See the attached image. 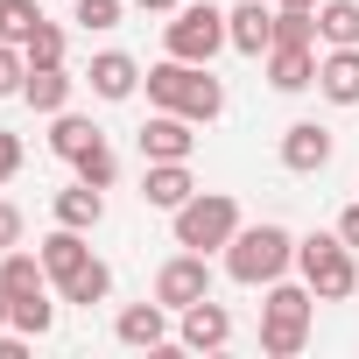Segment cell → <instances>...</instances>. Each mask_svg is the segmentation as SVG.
<instances>
[{"label": "cell", "instance_id": "cell-1", "mask_svg": "<svg viewBox=\"0 0 359 359\" xmlns=\"http://www.w3.org/2000/svg\"><path fill=\"white\" fill-rule=\"evenodd\" d=\"M141 85H148V106L184 113V120H198V127L226 113V85L212 78V64H184V57H169V64H155Z\"/></svg>", "mask_w": 359, "mask_h": 359}, {"label": "cell", "instance_id": "cell-2", "mask_svg": "<svg viewBox=\"0 0 359 359\" xmlns=\"http://www.w3.org/2000/svg\"><path fill=\"white\" fill-rule=\"evenodd\" d=\"M289 268H296V240H289L282 226H240V233L226 240V275L247 282V289H268V282H282Z\"/></svg>", "mask_w": 359, "mask_h": 359}, {"label": "cell", "instance_id": "cell-3", "mask_svg": "<svg viewBox=\"0 0 359 359\" xmlns=\"http://www.w3.org/2000/svg\"><path fill=\"white\" fill-rule=\"evenodd\" d=\"M310 303H317V289L303 282H268V303H261V352L268 359H296L303 352V338H310Z\"/></svg>", "mask_w": 359, "mask_h": 359}, {"label": "cell", "instance_id": "cell-4", "mask_svg": "<svg viewBox=\"0 0 359 359\" xmlns=\"http://www.w3.org/2000/svg\"><path fill=\"white\" fill-rule=\"evenodd\" d=\"M296 268H303V282L317 289V303H345V296H359V261H352V247H345L338 233H310V240H296Z\"/></svg>", "mask_w": 359, "mask_h": 359}, {"label": "cell", "instance_id": "cell-5", "mask_svg": "<svg viewBox=\"0 0 359 359\" xmlns=\"http://www.w3.org/2000/svg\"><path fill=\"white\" fill-rule=\"evenodd\" d=\"M169 219H176V247H191V254H219L240 233V205L226 191H191Z\"/></svg>", "mask_w": 359, "mask_h": 359}, {"label": "cell", "instance_id": "cell-6", "mask_svg": "<svg viewBox=\"0 0 359 359\" xmlns=\"http://www.w3.org/2000/svg\"><path fill=\"white\" fill-rule=\"evenodd\" d=\"M162 43H169V57H184V64H212L233 36H226V15L212 8V0H184L176 22L162 29Z\"/></svg>", "mask_w": 359, "mask_h": 359}, {"label": "cell", "instance_id": "cell-7", "mask_svg": "<svg viewBox=\"0 0 359 359\" xmlns=\"http://www.w3.org/2000/svg\"><path fill=\"white\" fill-rule=\"evenodd\" d=\"M212 296V261L205 254H176V261H162V275H155V303H169V310H191V303H205Z\"/></svg>", "mask_w": 359, "mask_h": 359}, {"label": "cell", "instance_id": "cell-8", "mask_svg": "<svg viewBox=\"0 0 359 359\" xmlns=\"http://www.w3.org/2000/svg\"><path fill=\"white\" fill-rule=\"evenodd\" d=\"M198 120H184V113H162L155 106V120L141 127V162H191V148H198V134H191Z\"/></svg>", "mask_w": 359, "mask_h": 359}, {"label": "cell", "instance_id": "cell-9", "mask_svg": "<svg viewBox=\"0 0 359 359\" xmlns=\"http://www.w3.org/2000/svg\"><path fill=\"white\" fill-rule=\"evenodd\" d=\"M331 127H317V120H296L289 134H282V169H296V176H317L324 162H331Z\"/></svg>", "mask_w": 359, "mask_h": 359}, {"label": "cell", "instance_id": "cell-10", "mask_svg": "<svg viewBox=\"0 0 359 359\" xmlns=\"http://www.w3.org/2000/svg\"><path fill=\"white\" fill-rule=\"evenodd\" d=\"M176 338H184L191 352H219V345H233V310L205 296V303L184 310V331H176Z\"/></svg>", "mask_w": 359, "mask_h": 359}, {"label": "cell", "instance_id": "cell-11", "mask_svg": "<svg viewBox=\"0 0 359 359\" xmlns=\"http://www.w3.org/2000/svg\"><path fill=\"white\" fill-rule=\"evenodd\" d=\"M113 338H120V345L162 352V345H169V303H127V310L113 317Z\"/></svg>", "mask_w": 359, "mask_h": 359}, {"label": "cell", "instance_id": "cell-12", "mask_svg": "<svg viewBox=\"0 0 359 359\" xmlns=\"http://www.w3.org/2000/svg\"><path fill=\"white\" fill-rule=\"evenodd\" d=\"M226 36H233L240 57H268L275 50V15L261 8V0H240V8L226 15Z\"/></svg>", "mask_w": 359, "mask_h": 359}, {"label": "cell", "instance_id": "cell-13", "mask_svg": "<svg viewBox=\"0 0 359 359\" xmlns=\"http://www.w3.org/2000/svg\"><path fill=\"white\" fill-rule=\"evenodd\" d=\"M268 85L275 92H310L317 85V50L310 43H275L268 50Z\"/></svg>", "mask_w": 359, "mask_h": 359}, {"label": "cell", "instance_id": "cell-14", "mask_svg": "<svg viewBox=\"0 0 359 359\" xmlns=\"http://www.w3.org/2000/svg\"><path fill=\"white\" fill-rule=\"evenodd\" d=\"M198 184H191V162H148V176H141V205H155V212H176Z\"/></svg>", "mask_w": 359, "mask_h": 359}, {"label": "cell", "instance_id": "cell-15", "mask_svg": "<svg viewBox=\"0 0 359 359\" xmlns=\"http://www.w3.org/2000/svg\"><path fill=\"white\" fill-rule=\"evenodd\" d=\"M85 78H92V92H99V99H134V92H141V64H134L127 50H99Z\"/></svg>", "mask_w": 359, "mask_h": 359}, {"label": "cell", "instance_id": "cell-16", "mask_svg": "<svg viewBox=\"0 0 359 359\" xmlns=\"http://www.w3.org/2000/svg\"><path fill=\"white\" fill-rule=\"evenodd\" d=\"M317 92H324L331 106H359V50L317 57Z\"/></svg>", "mask_w": 359, "mask_h": 359}, {"label": "cell", "instance_id": "cell-17", "mask_svg": "<svg viewBox=\"0 0 359 359\" xmlns=\"http://www.w3.org/2000/svg\"><path fill=\"white\" fill-rule=\"evenodd\" d=\"M22 99H29L36 113H50V120H57V113L71 106V71H64V64H29V85H22Z\"/></svg>", "mask_w": 359, "mask_h": 359}, {"label": "cell", "instance_id": "cell-18", "mask_svg": "<svg viewBox=\"0 0 359 359\" xmlns=\"http://www.w3.org/2000/svg\"><path fill=\"white\" fill-rule=\"evenodd\" d=\"M99 219H106V191H99V184H85V176H78L71 191H57V226H78V233H92Z\"/></svg>", "mask_w": 359, "mask_h": 359}, {"label": "cell", "instance_id": "cell-19", "mask_svg": "<svg viewBox=\"0 0 359 359\" xmlns=\"http://www.w3.org/2000/svg\"><path fill=\"white\" fill-rule=\"evenodd\" d=\"M85 261H92V247H85V233H78V226H57V233L43 240V268H50V282H71Z\"/></svg>", "mask_w": 359, "mask_h": 359}, {"label": "cell", "instance_id": "cell-20", "mask_svg": "<svg viewBox=\"0 0 359 359\" xmlns=\"http://www.w3.org/2000/svg\"><path fill=\"white\" fill-rule=\"evenodd\" d=\"M0 289H8V296H43V289H50V268H43V254H22V247H8V254H0Z\"/></svg>", "mask_w": 359, "mask_h": 359}, {"label": "cell", "instance_id": "cell-21", "mask_svg": "<svg viewBox=\"0 0 359 359\" xmlns=\"http://www.w3.org/2000/svg\"><path fill=\"white\" fill-rule=\"evenodd\" d=\"M317 36L331 50H359V0H324L317 8Z\"/></svg>", "mask_w": 359, "mask_h": 359}, {"label": "cell", "instance_id": "cell-22", "mask_svg": "<svg viewBox=\"0 0 359 359\" xmlns=\"http://www.w3.org/2000/svg\"><path fill=\"white\" fill-rule=\"evenodd\" d=\"M57 296H64V303H78V310H92V303H106V296H113V268H106V261H85L71 282H57Z\"/></svg>", "mask_w": 359, "mask_h": 359}, {"label": "cell", "instance_id": "cell-23", "mask_svg": "<svg viewBox=\"0 0 359 359\" xmlns=\"http://www.w3.org/2000/svg\"><path fill=\"white\" fill-rule=\"evenodd\" d=\"M99 141H106V134H99L85 113H57V127H50V148H57L64 162H78V155H85V148H99Z\"/></svg>", "mask_w": 359, "mask_h": 359}, {"label": "cell", "instance_id": "cell-24", "mask_svg": "<svg viewBox=\"0 0 359 359\" xmlns=\"http://www.w3.org/2000/svg\"><path fill=\"white\" fill-rule=\"evenodd\" d=\"M8 324H15L22 338H43V331L57 324V303H50V289H43V296H8Z\"/></svg>", "mask_w": 359, "mask_h": 359}, {"label": "cell", "instance_id": "cell-25", "mask_svg": "<svg viewBox=\"0 0 359 359\" xmlns=\"http://www.w3.org/2000/svg\"><path fill=\"white\" fill-rule=\"evenodd\" d=\"M22 57H29V64H64V29H57V22H36V29L22 36Z\"/></svg>", "mask_w": 359, "mask_h": 359}, {"label": "cell", "instance_id": "cell-26", "mask_svg": "<svg viewBox=\"0 0 359 359\" xmlns=\"http://www.w3.org/2000/svg\"><path fill=\"white\" fill-rule=\"evenodd\" d=\"M71 169L85 176V184H99V191H113V176H120V162H113V148H106V141H99V148H85Z\"/></svg>", "mask_w": 359, "mask_h": 359}, {"label": "cell", "instance_id": "cell-27", "mask_svg": "<svg viewBox=\"0 0 359 359\" xmlns=\"http://www.w3.org/2000/svg\"><path fill=\"white\" fill-rule=\"evenodd\" d=\"M29 85V57H22V43H0V99H15Z\"/></svg>", "mask_w": 359, "mask_h": 359}, {"label": "cell", "instance_id": "cell-28", "mask_svg": "<svg viewBox=\"0 0 359 359\" xmlns=\"http://www.w3.org/2000/svg\"><path fill=\"white\" fill-rule=\"evenodd\" d=\"M85 36H99V29H120V0H78V15H71Z\"/></svg>", "mask_w": 359, "mask_h": 359}, {"label": "cell", "instance_id": "cell-29", "mask_svg": "<svg viewBox=\"0 0 359 359\" xmlns=\"http://www.w3.org/2000/svg\"><path fill=\"white\" fill-rule=\"evenodd\" d=\"M36 22H43V8H36V0H8V43H22Z\"/></svg>", "mask_w": 359, "mask_h": 359}, {"label": "cell", "instance_id": "cell-30", "mask_svg": "<svg viewBox=\"0 0 359 359\" xmlns=\"http://www.w3.org/2000/svg\"><path fill=\"white\" fill-rule=\"evenodd\" d=\"M15 169H22V134H8V127H0V184H8Z\"/></svg>", "mask_w": 359, "mask_h": 359}, {"label": "cell", "instance_id": "cell-31", "mask_svg": "<svg viewBox=\"0 0 359 359\" xmlns=\"http://www.w3.org/2000/svg\"><path fill=\"white\" fill-rule=\"evenodd\" d=\"M8 247H22V212L0 198V254H8Z\"/></svg>", "mask_w": 359, "mask_h": 359}, {"label": "cell", "instance_id": "cell-32", "mask_svg": "<svg viewBox=\"0 0 359 359\" xmlns=\"http://www.w3.org/2000/svg\"><path fill=\"white\" fill-rule=\"evenodd\" d=\"M338 240L359 254V205H345V212H338Z\"/></svg>", "mask_w": 359, "mask_h": 359}, {"label": "cell", "instance_id": "cell-33", "mask_svg": "<svg viewBox=\"0 0 359 359\" xmlns=\"http://www.w3.org/2000/svg\"><path fill=\"white\" fill-rule=\"evenodd\" d=\"M141 8H148V15H176V8H184V0H141Z\"/></svg>", "mask_w": 359, "mask_h": 359}, {"label": "cell", "instance_id": "cell-34", "mask_svg": "<svg viewBox=\"0 0 359 359\" xmlns=\"http://www.w3.org/2000/svg\"><path fill=\"white\" fill-rule=\"evenodd\" d=\"M0 43H8V0H0Z\"/></svg>", "mask_w": 359, "mask_h": 359}, {"label": "cell", "instance_id": "cell-35", "mask_svg": "<svg viewBox=\"0 0 359 359\" xmlns=\"http://www.w3.org/2000/svg\"><path fill=\"white\" fill-rule=\"evenodd\" d=\"M282 8H324V0H282Z\"/></svg>", "mask_w": 359, "mask_h": 359}, {"label": "cell", "instance_id": "cell-36", "mask_svg": "<svg viewBox=\"0 0 359 359\" xmlns=\"http://www.w3.org/2000/svg\"><path fill=\"white\" fill-rule=\"evenodd\" d=\"M0 324H8V289H0Z\"/></svg>", "mask_w": 359, "mask_h": 359}]
</instances>
